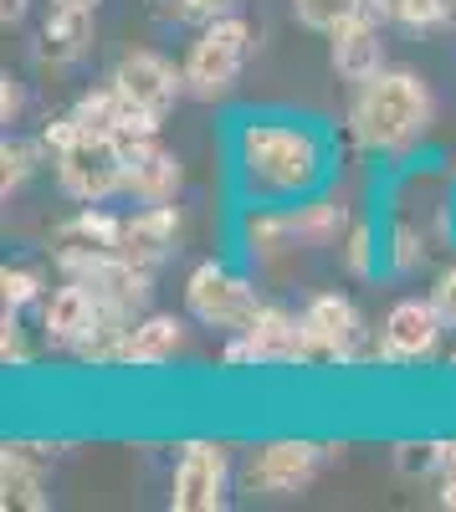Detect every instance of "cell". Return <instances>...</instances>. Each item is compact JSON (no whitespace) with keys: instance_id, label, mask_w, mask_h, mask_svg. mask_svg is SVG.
<instances>
[{"instance_id":"8992f818","label":"cell","mask_w":456,"mask_h":512,"mask_svg":"<svg viewBox=\"0 0 456 512\" xmlns=\"http://www.w3.org/2000/svg\"><path fill=\"white\" fill-rule=\"evenodd\" d=\"M262 292L252 277H241L226 262H200L185 277V313L205 328H221V333H241L252 328V318L262 313Z\"/></svg>"},{"instance_id":"d4e9b609","label":"cell","mask_w":456,"mask_h":512,"mask_svg":"<svg viewBox=\"0 0 456 512\" xmlns=\"http://www.w3.org/2000/svg\"><path fill=\"white\" fill-rule=\"evenodd\" d=\"M375 11L405 31H441L456 21V0H375Z\"/></svg>"},{"instance_id":"1f68e13d","label":"cell","mask_w":456,"mask_h":512,"mask_svg":"<svg viewBox=\"0 0 456 512\" xmlns=\"http://www.w3.org/2000/svg\"><path fill=\"white\" fill-rule=\"evenodd\" d=\"M0 364L6 369H26L31 364V349H26V328L21 318L6 308V318H0Z\"/></svg>"},{"instance_id":"2e32d148","label":"cell","mask_w":456,"mask_h":512,"mask_svg":"<svg viewBox=\"0 0 456 512\" xmlns=\"http://www.w3.org/2000/svg\"><path fill=\"white\" fill-rule=\"evenodd\" d=\"M180 231H185V221H180L175 200L170 205H139L134 216H123V246L118 251H129L144 267H159L164 256L180 251Z\"/></svg>"},{"instance_id":"5b68a950","label":"cell","mask_w":456,"mask_h":512,"mask_svg":"<svg viewBox=\"0 0 456 512\" xmlns=\"http://www.w3.org/2000/svg\"><path fill=\"white\" fill-rule=\"evenodd\" d=\"M344 446L328 441H303V436H282V441H262L241 456V492L252 497H298L328 461H334Z\"/></svg>"},{"instance_id":"d6986e66","label":"cell","mask_w":456,"mask_h":512,"mask_svg":"<svg viewBox=\"0 0 456 512\" xmlns=\"http://www.w3.org/2000/svg\"><path fill=\"white\" fill-rule=\"evenodd\" d=\"M185 349V323L175 313H139L123 338V369H159Z\"/></svg>"},{"instance_id":"603a6c76","label":"cell","mask_w":456,"mask_h":512,"mask_svg":"<svg viewBox=\"0 0 456 512\" xmlns=\"http://www.w3.org/2000/svg\"><path fill=\"white\" fill-rule=\"evenodd\" d=\"M339 267H344V277H354V282L380 277V267H385V241H380V231H375V221H369V216H354V221L344 226V236H339Z\"/></svg>"},{"instance_id":"e575fe53","label":"cell","mask_w":456,"mask_h":512,"mask_svg":"<svg viewBox=\"0 0 456 512\" xmlns=\"http://www.w3.org/2000/svg\"><path fill=\"white\" fill-rule=\"evenodd\" d=\"M436 507L456 512V477H436Z\"/></svg>"},{"instance_id":"9c48e42d","label":"cell","mask_w":456,"mask_h":512,"mask_svg":"<svg viewBox=\"0 0 456 512\" xmlns=\"http://www.w3.org/2000/svg\"><path fill=\"white\" fill-rule=\"evenodd\" d=\"M262 364H313L303 313L267 303L252 318V328L231 333V344L221 349V369H262Z\"/></svg>"},{"instance_id":"7c38bea8","label":"cell","mask_w":456,"mask_h":512,"mask_svg":"<svg viewBox=\"0 0 456 512\" xmlns=\"http://www.w3.org/2000/svg\"><path fill=\"white\" fill-rule=\"evenodd\" d=\"M98 323H103V303L88 282L67 277L62 287H52L41 297V338H47L57 354H77L98 333Z\"/></svg>"},{"instance_id":"277c9868","label":"cell","mask_w":456,"mask_h":512,"mask_svg":"<svg viewBox=\"0 0 456 512\" xmlns=\"http://www.w3.org/2000/svg\"><path fill=\"white\" fill-rule=\"evenodd\" d=\"M252 21L246 16H221L211 26H200V36L190 41V52H185V93L200 98V103H221L231 98V88L241 82L246 62H252Z\"/></svg>"},{"instance_id":"83f0119b","label":"cell","mask_w":456,"mask_h":512,"mask_svg":"<svg viewBox=\"0 0 456 512\" xmlns=\"http://www.w3.org/2000/svg\"><path fill=\"white\" fill-rule=\"evenodd\" d=\"M390 461H395V472L410 477V482H421V477H441V461H446V441H395L390 446Z\"/></svg>"},{"instance_id":"6da1fadb","label":"cell","mask_w":456,"mask_h":512,"mask_svg":"<svg viewBox=\"0 0 456 512\" xmlns=\"http://www.w3.org/2000/svg\"><path fill=\"white\" fill-rule=\"evenodd\" d=\"M231 180L246 205H293L323 190L339 149L318 118L246 113L231 123Z\"/></svg>"},{"instance_id":"44dd1931","label":"cell","mask_w":456,"mask_h":512,"mask_svg":"<svg viewBox=\"0 0 456 512\" xmlns=\"http://www.w3.org/2000/svg\"><path fill=\"white\" fill-rule=\"evenodd\" d=\"M282 216H287V231H293V241L303 251H323V246H339L349 216H344V205L334 200H323V195H308V200H293V205H282Z\"/></svg>"},{"instance_id":"f546056e","label":"cell","mask_w":456,"mask_h":512,"mask_svg":"<svg viewBox=\"0 0 456 512\" xmlns=\"http://www.w3.org/2000/svg\"><path fill=\"white\" fill-rule=\"evenodd\" d=\"M236 11V0H164V16L180 26H211Z\"/></svg>"},{"instance_id":"74e56055","label":"cell","mask_w":456,"mask_h":512,"mask_svg":"<svg viewBox=\"0 0 456 512\" xmlns=\"http://www.w3.org/2000/svg\"><path fill=\"white\" fill-rule=\"evenodd\" d=\"M52 6H72V11H98L103 0H52Z\"/></svg>"},{"instance_id":"ba28073f","label":"cell","mask_w":456,"mask_h":512,"mask_svg":"<svg viewBox=\"0 0 456 512\" xmlns=\"http://www.w3.org/2000/svg\"><path fill=\"white\" fill-rule=\"evenodd\" d=\"M303 328H308V354L313 364H359L375 359L369 344V323L344 292H313L303 303Z\"/></svg>"},{"instance_id":"484cf974","label":"cell","mask_w":456,"mask_h":512,"mask_svg":"<svg viewBox=\"0 0 456 512\" xmlns=\"http://www.w3.org/2000/svg\"><path fill=\"white\" fill-rule=\"evenodd\" d=\"M41 164H47V144L41 139H6L0 144V195L11 200Z\"/></svg>"},{"instance_id":"f35d334b","label":"cell","mask_w":456,"mask_h":512,"mask_svg":"<svg viewBox=\"0 0 456 512\" xmlns=\"http://www.w3.org/2000/svg\"><path fill=\"white\" fill-rule=\"evenodd\" d=\"M446 369H456V349H451V354H446Z\"/></svg>"},{"instance_id":"d590c367","label":"cell","mask_w":456,"mask_h":512,"mask_svg":"<svg viewBox=\"0 0 456 512\" xmlns=\"http://www.w3.org/2000/svg\"><path fill=\"white\" fill-rule=\"evenodd\" d=\"M26 6H31V0H0V21H6V26H16V21L26 16Z\"/></svg>"},{"instance_id":"52a82bcc","label":"cell","mask_w":456,"mask_h":512,"mask_svg":"<svg viewBox=\"0 0 456 512\" xmlns=\"http://www.w3.org/2000/svg\"><path fill=\"white\" fill-rule=\"evenodd\" d=\"M52 169H57L62 195H72L77 205H103V200L123 195L129 144L113 139V134H98V128H88V134H82L72 149L52 154Z\"/></svg>"},{"instance_id":"f1b7e54d","label":"cell","mask_w":456,"mask_h":512,"mask_svg":"<svg viewBox=\"0 0 456 512\" xmlns=\"http://www.w3.org/2000/svg\"><path fill=\"white\" fill-rule=\"evenodd\" d=\"M47 297V277H41L36 267H0V303H6L11 313L31 308Z\"/></svg>"},{"instance_id":"5bb4252c","label":"cell","mask_w":456,"mask_h":512,"mask_svg":"<svg viewBox=\"0 0 456 512\" xmlns=\"http://www.w3.org/2000/svg\"><path fill=\"white\" fill-rule=\"evenodd\" d=\"M328 62H334V72L349 82V88H359V82H369L375 72L390 67V62H385V36H380L375 11L344 21L339 31H328Z\"/></svg>"},{"instance_id":"8fae6325","label":"cell","mask_w":456,"mask_h":512,"mask_svg":"<svg viewBox=\"0 0 456 512\" xmlns=\"http://www.w3.org/2000/svg\"><path fill=\"white\" fill-rule=\"evenodd\" d=\"M231 502V456L216 441H190L175 461L170 507L175 512H221Z\"/></svg>"},{"instance_id":"3957f363","label":"cell","mask_w":456,"mask_h":512,"mask_svg":"<svg viewBox=\"0 0 456 512\" xmlns=\"http://www.w3.org/2000/svg\"><path fill=\"white\" fill-rule=\"evenodd\" d=\"M52 262L62 277H77L98 292L103 313H118V318H139L154 297V267L134 262L129 251H103V246H57Z\"/></svg>"},{"instance_id":"4fadbf2b","label":"cell","mask_w":456,"mask_h":512,"mask_svg":"<svg viewBox=\"0 0 456 512\" xmlns=\"http://www.w3.org/2000/svg\"><path fill=\"white\" fill-rule=\"evenodd\" d=\"M108 82H113V88L129 98L134 108L164 118V113L175 108V98L185 93V67H175L170 57L139 47V52H123V57H118V67L108 72Z\"/></svg>"},{"instance_id":"30bf717a","label":"cell","mask_w":456,"mask_h":512,"mask_svg":"<svg viewBox=\"0 0 456 512\" xmlns=\"http://www.w3.org/2000/svg\"><path fill=\"white\" fill-rule=\"evenodd\" d=\"M441 333H446V318L436 313L431 297H400L380 323L375 359L380 364H426L441 354Z\"/></svg>"},{"instance_id":"7a4b0ae2","label":"cell","mask_w":456,"mask_h":512,"mask_svg":"<svg viewBox=\"0 0 456 512\" xmlns=\"http://www.w3.org/2000/svg\"><path fill=\"white\" fill-rule=\"evenodd\" d=\"M431 118H436V98L426 77L410 67H385L369 82H359L344 113L349 139L380 159H405L410 149H421L431 134Z\"/></svg>"},{"instance_id":"e0dca14e","label":"cell","mask_w":456,"mask_h":512,"mask_svg":"<svg viewBox=\"0 0 456 512\" xmlns=\"http://www.w3.org/2000/svg\"><path fill=\"white\" fill-rule=\"evenodd\" d=\"M93 11H72V6H52L41 21V41H36V62L41 67H72L93 52Z\"/></svg>"},{"instance_id":"7402d4cb","label":"cell","mask_w":456,"mask_h":512,"mask_svg":"<svg viewBox=\"0 0 456 512\" xmlns=\"http://www.w3.org/2000/svg\"><path fill=\"white\" fill-rule=\"evenodd\" d=\"M52 241L57 246H103V251H113V246H123V216H113L108 205H77L72 216L52 231Z\"/></svg>"},{"instance_id":"ffe728a7","label":"cell","mask_w":456,"mask_h":512,"mask_svg":"<svg viewBox=\"0 0 456 512\" xmlns=\"http://www.w3.org/2000/svg\"><path fill=\"white\" fill-rule=\"evenodd\" d=\"M241 251L252 267H277L287 251H298L293 231H287L282 205H241Z\"/></svg>"},{"instance_id":"4dcf8cb0","label":"cell","mask_w":456,"mask_h":512,"mask_svg":"<svg viewBox=\"0 0 456 512\" xmlns=\"http://www.w3.org/2000/svg\"><path fill=\"white\" fill-rule=\"evenodd\" d=\"M82 134H88V123H82V118L67 108V113H57V118H47V123H41V134H36V139L47 144V154H62V149H72Z\"/></svg>"},{"instance_id":"836d02e7","label":"cell","mask_w":456,"mask_h":512,"mask_svg":"<svg viewBox=\"0 0 456 512\" xmlns=\"http://www.w3.org/2000/svg\"><path fill=\"white\" fill-rule=\"evenodd\" d=\"M21 113H26V93H21V82L6 72L0 77V123H21Z\"/></svg>"},{"instance_id":"d6a6232c","label":"cell","mask_w":456,"mask_h":512,"mask_svg":"<svg viewBox=\"0 0 456 512\" xmlns=\"http://www.w3.org/2000/svg\"><path fill=\"white\" fill-rule=\"evenodd\" d=\"M426 297L436 303V313L446 318V328L456 333V262L436 272V282H431V292H426Z\"/></svg>"},{"instance_id":"cb8c5ba5","label":"cell","mask_w":456,"mask_h":512,"mask_svg":"<svg viewBox=\"0 0 456 512\" xmlns=\"http://www.w3.org/2000/svg\"><path fill=\"white\" fill-rule=\"evenodd\" d=\"M431 256V236L416 221H390L385 231V272L390 277H416Z\"/></svg>"},{"instance_id":"9a60e30c","label":"cell","mask_w":456,"mask_h":512,"mask_svg":"<svg viewBox=\"0 0 456 512\" xmlns=\"http://www.w3.org/2000/svg\"><path fill=\"white\" fill-rule=\"evenodd\" d=\"M180 159L175 149H164L159 139L129 144V169H123V195L139 205H170L180 195Z\"/></svg>"},{"instance_id":"4316f807","label":"cell","mask_w":456,"mask_h":512,"mask_svg":"<svg viewBox=\"0 0 456 512\" xmlns=\"http://www.w3.org/2000/svg\"><path fill=\"white\" fill-rule=\"evenodd\" d=\"M375 11V0H293V16L308 26V31H339L344 21Z\"/></svg>"},{"instance_id":"8d00e7d4","label":"cell","mask_w":456,"mask_h":512,"mask_svg":"<svg viewBox=\"0 0 456 512\" xmlns=\"http://www.w3.org/2000/svg\"><path fill=\"white\" fill-rule=\"evenodd\" d=\"M441 477H456V436L446 441V461H441Z\"/></svg>"},{"instance_id":"ac0fdd59","label":"cell","mask_w":456,"mask_h":512,"mask_svg":"<svg viewBox=\"0 0 456 512\" xmlns=\"http://www.w3.org/2000/svg\"><path fill=\"white\" fill-rule=\"evenodd\" d=\"M0 502L41 512L52 507L47 497V472H41V451L31 441H6L0 446Z\"/></svg>"}]
</instances>
